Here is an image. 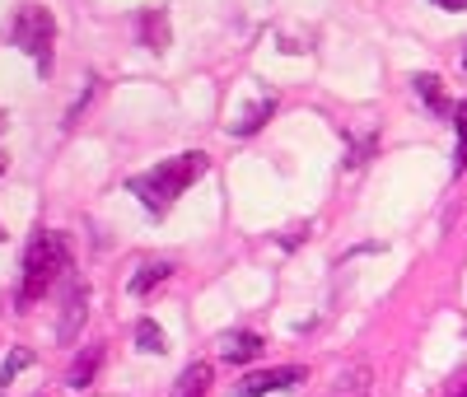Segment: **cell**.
I'll return each instance as SVG.
<instances>
[{
	"label": "cell",
	"instance_id": "obj_7",
	"mask_svg": "<svg viewBox=\"0 0 467 397\" xmlns=\"http://www.w3.org/2000/svg\"><path fill=\"white\" fill-rule=\"evenodd\" d=\"M219 355H225L229 365H248L262 355V337L257 332H229L225 341H219Z\"/></svg>",
	"mask_w": 467,
	"mask_h": 397
},
{
	"label": "cell",
	"instance_id": "obj_9",
	"mask_svg": "<svg viewBox=\"0 0 467 397\" xmlns=\"http://www.w3.org/2000/svg\"><path fill=\"white\" fill-rule=\"evenodd\" d=\"M271 113H276V94H262L238 122H229V131H234V136H253V131H262V122H266Z\"/></svg>",
	"mask_w": 467,
	"mask_h": 397
},
{
	"label": "cell",
	"instance_id": "obj_16",
	"mask_svg": "<svg viewBox=\"0 0 467 397\" xmlns=\"http://www.w3.org/2000/svg\"><path fill=\"white\" fill-rule=\"evenodd\" d=\"M29 365H33V355H29V351H14V355L5 360V369H0V383H10V379L19 374V369H29Z\"/></svg>",
	"mask_w": 467,
	"mask_h": 397
},
{
	"label": "cell",
	"instance_id": "obj_13",
	"mask_svg": "<svg viewBox=\"0 0 467 397\" xmlns=\"http://www.w3.org/2000/svg\"><path fill=\"white\" fill-rule=\"evenodd\" d=\"M98 365H103V351H98V346H89L85 355H79V360L70 365V388H89V383H94V374H98Z\"/></svg>",
	"mask_w": 467,
	"mask_h": 397
},
{
	"label": "cell",
	"instance_id": "obj_12",
	"mask_svg": "<svg viewBox=\"0 0 467 397\" xmlns=\"http://www.w3.org/2000/svg\"><path fill=\"white\" fill-rule=\"evenodd\" d=\"M169 272H173V262H145V267L131 276V295H150V290L169 276Z\"/></svg>",
	"mask_w": 467,
	"mask_h": 397
},
{
	"label": "cell",
	"instance_id": "obj_18",
	"mask_svg": "<svg viewBox=\"0 0 467 397\" xmlns=\"http://www.w3.org/2000/svg\"><path fill=\"white\" fill-rule=\"evenodd\" d=\"M0 173H5V154H0Z\"/></svg>",
	"mask_w": 467,
	"mask_h": 397
},
{
	"label": "cell",
	"instance_id": "obj_3",
	"mask_svg": "<svg viewBox=\"0 0 467 397\" xmlns=\"http://www.w3.org/2000/svg\"><path fill=\"white\" fill-rule=\"evenodd\" d=\"M10 38H14L19 51H29L33 66H38V75L47 79V75H51V42H57V19H51V10H42V5H23V10L14 14Z\"/></svg>",
	"mask_w": 467,
	"mask_h": 397
},
{
	"label": "cell",
	"instance_id": "obj_2",
	"mask_svg": "<svg viewBox=\"0 0 467 397\" xmlns=\"http://www.w3.org/2000/svg\"><path fill=\"white\" fill-rule=\"evenodd\" d=\"M61 272H70V244L66 234H38L29 253H23V290H19V304H33L47 295V285L57 281Z\"/></svg>",
	"mask_w": 467,
	"mask_h": 397
},
{
	"label": "cell",
	"instance_id": "obj_4",
	"mask_svg": "<svg viewBox=\"0 0 467 397\" xmlns=\"http://www.w3.org/2000/svg\"><path fill=\"white\" fill-rule=\"evenodd\" d=\"M309 379V369L304 365H281V369H262V374H248L238 383L234 397H266V392H285L294 383H304Z\"/></svg>",
	"mask_w": 467,
	"mask_h": 397
},
{
	"label": "cell",
	"instance_id": "obj_11",
	"mask_svg": "<svg viewBox=\"0 0 467 397\" xmlns=\"http://www.w3.org/2000/svg\"><path fill=\"white\" fill-rule=\"evenodd\" d=\"M411 85H416V94L430 103V108H434L439 117H444V113H453V108H449V98H444V79H439V75H416Z\"/></svg>",
	"mask_w": 467,
	"mask_h": 397
},
{
	"label": "cell",
	"instance_id": "obj_10",
	"mask_svg": "<svg viewBox=\"0 0 467 397\" xmlns=\"http://www.w3.org/2000/svg\"><path fill=\"white\" fill-rule=\"evenodd\" d=\"M141 42H145L150 51L169 47V14H163V10H145V14H141Z\"/></svg>",
	"mask_w": 467,
	"mask_h": 397
},
{
	"label": "cell",
	"instance_id": "obj_8",
	"mask_svg": "<svg viewBox=\"0 0 467 397\" xmlns=\"http://www.w3.org/2000/svg\"><path fill=\"white\" fill-rule=\"evenodd\" d=\"M206 392H210V365H206V360H191L182 374H178L173 397H206Z\"/></svg>",
	"mask_w": 467,
	"mask_h": 397
},
{
	"label": "cell",
	"instance_id": "obj_5",
	"mask_svg": "<svg viewBox=\"0 0 467 397\" xmlns=\"http://www.w3.org/2000/svg\"><path fill=\"white\" fill-rule=\"evenodd\" d=\"M85 313H89V290L79 285V281H70V285H66V300H61V323H57V337L66 341V346L79 337V323H85Z\"/></svg>",
	"mask_w": 467,
	"mask_h": 397
},
{
	"label": "cell",
	"instance_id": "obj_14",
	"mask_svg": "<svg viewBox=\"0 0 467 397\" xmlns=\"http://www.w3.org/2000/svg\"><path fill=\"white\" fill-rule=\"evenodd\" d=\"M135 346H141L145 355H163V351H169V346H163V332H159L154 318H141V323H135Z\"/></svg>",
	"mask_w": 467,
	"mask_h": 397
},
{
	"label": "cell",
	"instance_id": "obj_19",
	"mask_svg": "<svg viewBox=\"0 0 467 397\" xmlns=\"http://www.w3.org/2000/svg\"><path fill=\"white\" fill-rule=\"evenodd\" d=\"M462 66H467V51H462Z\"/></svg>",
	"mask_w": 467,
	"mask_h": 397
},
{
	"label": "cell",
	"instance_id": "obj_20",
	"mask_svg": "<svg viewBox=\"0 0 467 397\" xmlns=\"http://www.w3.org/2000/svg\"><path fill=\"white\" fill-rule=\"evenodd\" d=\"M458 397H467V388H462V392H458Z\"/></svg>",
	"mask_w": 467,
	"mask_h": 397
},
{
	"label": "cell",
	"instance_id": "obj_15",
	"mask_svg": "<svg viewBox=\"0 0 467 397\" xmlns=\"http://www.w3.org/2000/svg\"><path fill=\"white\" fill-rule=\"evenodd\" d=\"M453 126H458V154H453V173L467 169V98L453 108Z\"/></svg>",
	"mask_w": 467,
	"mask_h": 397
},
{
	"label": "cell",
	"instance_id": "obj_1",
	"mask_svg": "<svg viewBox=\"0 0 467 397\" xmlns=\"http://www.w3.org/2000/svg\"><path fill=\"white\" fill-rule=\"evenodd\" d=\"M201 173H206V154H201V150H187V154L163 159V164L150 169V173H135L126 188L141 197V206L150 210V216H163V210H169Z\"/></svg>",
	"mask_w": 467,
	"mask_h": 397
},
{
	"label": "cell",
	"instance_id": "obj_17",
	"mask_svg": "<svg viewBox=\"0 0 467 397\" xmlns=\"http://www.w3.org/2000/svg\"><path fill=\"white\" fill-rule=\"evenodd\" d=\"M430 5H439V10H467V0H430Z\"/></svg>",
	"mask_w": 467,
	"mask_h": 397
},
{
	"label": "cell",
	"instance_id": "obj_6",
	"mask_svg": "<svg viewBox=\"0 0 467 397\" xmlns=\"http://www.w3.org/2000/svg\"><path fill=\"white\" fill-rule=\"evenodd\" d=\"M369 383H374V369L369 365H346L322 397H369Z\"/></svg>",
	"mask_w": 467,
	"mask_h": 397
}]
</instances>
